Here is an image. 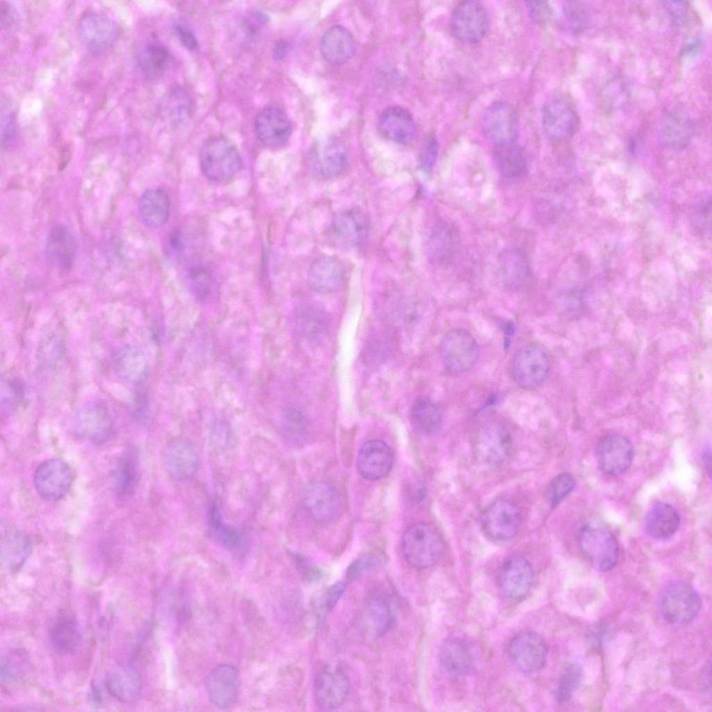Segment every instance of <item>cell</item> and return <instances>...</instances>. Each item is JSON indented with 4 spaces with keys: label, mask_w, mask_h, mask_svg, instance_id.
<instances>
[{
    "label": "cell",
    "mask_w": 712,
    "mask_h": 712,
    "mask_svg": "<svg viewBox=\"0 0 712 712\" xmlns=\"http://www.w3.org/2000/svg\"><path fill=\"white\" fill-rule=\"evenodd\" d=\"M542 122L547 135L555 140L572 137L579 126V117L572 103L566 97L554 96L544 104Z\"/></svg>",
    "instance_id": "obj_9"
},
{
    "label": "cell",
    "mask_w": 712,
    "mask_h": 712,
    "mask_svg": "<svg viewBox=\"0 0 712 712\" xmlns=\"http://www.w3.org/2000/svg\"><path fill=\"white\" fill-rule=\"evenodd\" d=\"M550 362L546 351L535 344L520 348L512 357L510 375L513 382L524 389H535L546 380Z\"/></svg>",
    "instance_id": "obj_5"
},
{
    "label": "cell",
    "mask_w": 712,
    "mask_h": 712,
    "mask_svg": "<svg viewBox=\"0 0 712 712\" xmlns=\"http://www.w3.org/2000/svg\"><path fill=\"white\" fill-rule=\"evenodd\" d=\"M663 7L672 22L677 27H685L691 21L690 6L686 1H665Z\"/></svg>",
    "instance_id": "obj_51"
},
{
    "label": "cell",
    "mask_w": 712,
    "mask_h": 712,
    "mask_svg": "<svg viewBox=\"0 0 712 712\" xmlns=\"http://www.w3.org/2000/svg\"><path fill=\"white\" fill-rule=\"evenodd\" d=\"M702 40L697 37L687 39L681 49V56H686L696 54L702 46Z\"/></svg>",
    "instance_id": "obj_60"
},
{
    "label": "cell",
    "mask_w": 712,
    "mask_h": 712,
    "mask_svg": "<svg viewBox=\"0 0 712 712\" xmlns=\"http://www.w3.org/2000/svg\"><path fill=\"white\" fill-rule=\"evenodd\" d=\"M404 558L411 566L424 569L436 564L441 558L444 544L437 531L426 523L408 527L401 540Z\"/></svg>",
    "instance_id": "obj_2"
},
{
    "label": "cell",
    "mask_w": 712,
    "mask_h": 712,
    "mask_svg": "<svg viewBox=\"0 0 712 712\" xmlns=\"http://www.w3.org/2000/svg\"><path fill=\"white\" fill-rule=\"evenodd\" d=\"M369 222L365 214L357 209L336 213L327 227V236L332 242L346 248L362 245L368 235Z\"/></svg>",
    "instance_id": "obj_15"
},
{
    "label": "cell",
    "mask_w": 712,
    "mask_h": 712,
    "mask_svg": "<svg viewBox=\"0 0 712 712\" xmlns=\"http://www.w3.org/2000/svg\"><path fill=\"white\" fill-rule=\"evenodd\" d=\"M380 134L395 143L407 145L416 134V127L411 114L405 108L391 106L380 114L378 121Z\"/></svg>",
    "instance_id": "obj_29"
},
{
    "label": "cell",
    "mask_w": 712,
    "mask_h": 712,
    "mask_svg": "<svg viewBox=\"0 0 712 712\" xmlns=\"http://www.w3.org/2000/svg\"><path fill=\"white\" fill-rule=\"evenodd\" d=\"M576 484L574 478L569 474H562L556 476L551 484V504L556 506L574 489Z\"/></svg>",
    "instance_id": "obj_52"
},
{
    "label": "cell",
    "mask_w": 712,
    "mask_h": 712,
    "mask_svg": "<svg viewBox=\"0 0 712 712\" xmlns=\"http://www.w3.org/2000/svg\"><path fill=\"white\" fill-rule=\"evenodd\" d=\"M512 436L502 422L490 421L478 431L474 442L476 458L482 464L494 466L503 462L512 447Z\"/></svg>",
    "instance_id": "obj_7"
},
{
    "label": "cell",
    "mask_w": 712,
    "mask_h": 712,
    "mask_svg": "<svg viewBox=\"0 0 712 712\" xmlns=\"http://www.w3.org/2000/svg\"><path fill=\"white\" fill-rule=\"evenodd\" d=\"M500 267L504 282L512 288L524 286L531 275L528 261L517 249H509L501 254Z\"/></svg>",
    "instance_id": "obj_40"
},
{
    "label": "cell",
    "mask_w": 712,
    "mask_h": 712,
    "mask_svg": "<svg viewBox=\"0 0 712 712\" xmlns=\"http://www.w3.org/2000/svg\"><path fill=\"white\" fill-rule=\"evenodd\" d=\"M304 507L308 515L318 522H329L335 519L341 509L340 497L337 490L324 481L315 482L306 489Z\"/></svg>",
    "instance_id": "obj_24"
},
{
    "label": "cell",
    "mask_w": 712,
    "mask_h": 712,
    "mask_svg": "<svg viewBox=\"0 0 712 712\" xmlns=\"http://www.w3.org/2000/svg\"><path fill=\"white\" fill-rule=\"evenodd\" d=\"M481 127L485 137L495 147L516 143L518 120L512 106L497 102L485 112Z\"/></svg>",
    "instance_id": "obj_12"
},
{
    "label": "cell",
    "mask_w": 712,
    "mask_h": 712,
    "mask_svg": "<svg viewBox=\"0 0 712 712\" xmlns=\"http://www.w3.org/2000/svg\"><path fill=\"white\" fill-rule=\"evenodd\" d=\"M440 356L447 371L453 373H465L478 362V344L467 330L454 329L443 337L440 344Z\"/></svg>",
    "instance_id": "obj_6"
},
{
    "label": "cell",
    "mask_w": 712,
    "mask_h": 712,
    "mask_svg": "<svg viewBox=\"0 0 712 712\" xmlns=\"http://www.w3.org/2000/svg\"><path fill=\"white\" fill-rule=\"evenodd\" d=\"M711 209L710 197H704L699 202L695 211V220L698 226L703 231H711Z\"/></svg>",
    "instance_id": "obj_56"
},
{
    "label": "cell",
    "mask_w": 712,
    "mask_h": 712,
    "mask_svg": "<svg viewBox=\"0 0 712 712\" xmlns=\"http://www.w3.org/2000/svg\"><path fill=\"white\" fill-rule=\"evenodd\" d=\"M439 150V144L436 138L429 136L424 142L419 155V163L421 169L430 172L436 161Z\"/></svg>",
    "instance_id": "obj_53"
},
{
    "label": "cell",
    "mask_w": 712,
    "mask_h": 712,
    "mask_svg": "<svg viewBox=\"0 0 712 712\" xmlns=\"http://www.w3.org/2000/svg\"><path fill=\"white\" fill-rule=\"evenodd\" d=\"M348 163L347 151L340 142L329 139L318 143L311 149L308 165L317 178L331 179L340 175Z\"/></svg>",
    "instance_id": "obj_18"
},
{
    "label": "cell",
    "mask_w": 712,
    "mask_h": 712,
    "mask_svg": "<svg viewBox=\"0 0 712 712\" xmlns=\"http://www.w3.org/2000/svg\"><path fill=\"white\" fill-rule=\"evenodd\" d=\"M350 681L344 671L338 667L327 666L316 674L313 686L316 705L322 710H332L341 706L346 699Z\"/></svg>",
    "instance_id": "obj_14"
},
{
    "label": "cell",
    "mask_w": 712,
    "mask_h": 712,
    "mask_svg": "<svg viewBox=\"0 0 712 712\" xmlns=\"http://www.w3.org/2000/svg\"><path fill=\"white\" fill-rule=\"evenodd\" d=\"M694 131L692 119L680 109H670L664 112L657 126V136L660 143L674 150H681L688 147Z\"/></svg>",
    "instance_id": "obj_22"
},
{
    "label": "cell",
    "mask_w": 712,
    "mask_h": 712,
    "mask_svg": "<svg viewBox=\"0 0 712 712\" xmlns=\"http://www.w3.org/2000/svg\"><path fill=\"white\" fill-rule=\"evenodd\" d=\"M519 508L508 500H496L483 513L482 528L485 535L495 541H505L513 537L521 524Z\"/></svg>",
    "instance_id": "obj_11"
},
{
    "label": "cell",
    "mask_w": 712,
    "mask_h": 712,
    "mask_svg": "<svg viewBox=\"0 0 712 712\" xmlns=\"http://www.w3.org/2000/svg\"><path fill=\"white\" fill-rule=\"evenodd\" d=\"M526 6L531 19L537 24H545L552 17V10L545 1H529Z\"/></svg>",
    "instance_id": "obj_55"
},
{
    "label": "cell",
    "mask_w": 712,
    "mask_h": 712,
    "mask_svg": "<svg viewBox=\"0 0 712 712\" xmlns=\"http://www.w3.org/2000/svg\"><path fill=\"white\" fill-rule=\"evenodd\" d=\"M710 663L709 661L708 665H706L703 670L700 677L701 688H703L705 690H707V685L710 686Z\"/></svg>",
    "instance_id": "obj_64"
},
{
    "label": "cell",
    "mask_w": 712,
    "mask_h": 712,
    "mask_svg": "<svg viewBox=\"0 0 712 712\" xmlns=\"http://www.w3.org/2000/svg\"><path fill=\"white\" fill-rule=\"evenodd\" d=\"M563 15L569 29L575 33L583 32L588 23V11L581 1H567L563 6Z\"/></svg>",
    "instance_id": "obj_47"
},
{
    "label": "cell",
    "mask_w": 712,
    "mask_h": 712,
    "mask_svg": "<svg viewBox=\"0 0 712 712\" xmlns=\"http://www.w3.org/2000/svg\"><path fill=\"white\" fill-rule=\"evenodd\" d=\"M254 130L261 144L269 148H277L288 141L292 128L286 114L281 108L271 106L257 114Z\"/></svg>",
    "instance_id": "obj_20"
},
{
    "label": "cell",
    "mask_w": 712,
    "mask_h": 712,
    "mask_svg": "<svg viewBox=\"0 0 712 712\" xmlns=\"http://www.w3.org/2000/svg\"><path fill=\"white\" fill-rule=\"evenodd\" d=\"M547 647L537 633L524 631L510 641L508 654L513 665L524 672L540 670L546 663Z\"/></svg>",
    "instance_id": "obj_16"
},
{
    "label": "cell",
    "mask_w": 712,
    "mask_h": 712,
    "mask_svg": "<svg viewBox=\"0 0 712 712\" xmlns=\"http://www.w3.org/2000/svg\"><path fill=\"white\" fill-rule=\"evenodd\" d=\"M658 606L663 617L670 624L683 626L698 615L702 600L697 590L681 580H672L660 591Z\"/></svg>",
    "instance_id": "obj_1"
},
{
    "label": "cell",
    "mask_w": 712,
    "mask_h": 712,
    "mask_svg": "<svg viewBox=\"0 0 712 712\" xmlns=\"http://www.w3.org/2000/svg\"><path fill=\"white\" fill-rule=\"evenodd\" d=\"M138 478V453L135 449H131L124 454L117 467L115 489L118 496L121 499L129 496L137 485Z\"/></svg>",
    "instance_id": "obj_43"
},
{
    "label": "cell",
    "mask_w": 712,
    "mask_h": 712,
    "mask_svg": "<svg viewBox=\"0 0 712 712\" xmlns=\"http://www.w3.org/2000/svg\"><path fill=\"white\" fill-rule=\"evenodd\" d=\"M137 63L144 75L150 79L161 78L172 61L168 49L162 44L151 41L142 44L137 50Z\"/></svg>",
    "instance_id": "obj_36"
},
{
    "label": "cell",
    "mask_w": 712,
    "mask_h": 712,
    "mask_svg": "<svg viewBox=\"0 0 712 712\" xmlns=\"http://www.w3.org/2000/svg\"><path fill=\"white\" fill-rule=\"evenodd\" d=\"M300 327L304 334L309 337L318 336L325 330V318L318 310L307 307L300 312Z\"/></svg>",
    "instance_id": "obj_49"
},
{
    "label": "cell",
    "mask_w": 712,
    "mask_h": 712,
    "mask_svg": "<svg viewBox=\"0 0 712 712\" xmlns=\"http://www.w3.org/2000/svg\"><path fill=\"white\" fill-rule=\"evenodd\" d=\"M489 17L485 8L476 1H463L453 10L450 29L453 35L465 43H475L485 35Z\"/></svg>",
    "instance_id": "obj_8"
},
{
    "label": "cell",
    "mask_w": 712,
    "mask_h": 712,
    "mask_svg": "<svg viewBox=\"0 0 712 712\" xmlns=\"http://www.w3.org/2000/svg\"><path fill=\"white\" fill-rule=\"evenodd\" d=\"M81 632L76 620L70 615H58L49 631V638L54 651L60 655L76 652L81 642Z\"/></svg>",
    "instance_id": "obj_33"
},
{
    "label": "cell",
    "mask_w": 712,
    "mask_h": 712,
    "mask_svg": "<svg viewBox=\"0 0 712 712\" xmlns=\"http://www.w3.org/2000/svg\"><path fill=\"white\" fill-rule=\"evenodd\" d=\"M177 35L181 43L188 50L194 51L197 47V42L194 35L185 27L178 25L176 27Z\"/></svg>",
    "instance_id": "obj_59"
},
{
    "label": "cell",
    "mask_w": 712,
    "mask_h": 712,
    "mask_svg": "<svg viewBox=\"0 0 712 712\" xmlns=\"http://www.w3.org/2000/svg\"><path fill=\"white\" fill-rule=\"evenodd\" d=\"M378 563V558L373 555L362 556L350 565L346 572V577L350 581L355 580L364 573L374 569Z\"/></svg>",
    "instance_id": "obj_54"
},
{
    "label": "cell",
    "mask_w": 712,
    "mask_h": 712,
    "mask_svg": "<svg viewBox=\"0 0 712 712\" xmlns=\"http://www.w3.org/2000/svg\"><path fill=\"white\" fill-rule=\"evenodd\" d=\"M16 110L13 104L1 99V140L2 145H8L15 137L17 131Z\"/></svg>",
    "instance_id": "obj_48"
},
{
    "label": "cell",
    "mask_w": 712,
    "mask_h": 712,
    "mask_svg": "<svg viewBox=\"0 0 712 712\" xmlns=\"http://www.w3.org/2000/svg\"><path fill=\"white\" fill-rule=\"evenodd\" d=\"M209 525L211 536L221 546L229 549H236L242 544L243 537L241 533L224 521L221 510L217 503H213L210 509Z\"/></svg>",
    "instance_id": "obj_44"
},
{
    "label": "cell",
    "mask_w": 712,
    "mask_h": 712,
    "mask_svg": "<svg viewBox=\"0 0 712 712\" xmlns=\"http://www.w3.org/2000/svg\"><path fill=\"white\" fill-rule=\"evenodd\" d=\"M355 43L350 33L339 25L328 29L321 40V51L323 58L332 64L347 61L354 54Z\"/></svg>",
    "instance_id": "obj_32"
},
{
    "label": "cell",
    "mask_w": 712,
    "mask_h": 712,
    "mask_svg": "<svg viewBox=\"0 0 712 712\" xmlns=\"http://www.w3.org/2000/svg\"><path fill=\"white\" fill-rule=\"evenodd\" d=\"M239 683L237 669L229 664L218 665L205 679V688L210 702L221 709L230 707L235 703Z\"/></svg>",
    "instance_id": "obj_21"
},
{
    "label": "cell",
    "mask_w": 712,
    "mask_h": 712,
    "mask_svg": "<svg viewBox=\"0 0 712 712\" xmlns=\"http://www.w3.org/2000/svg\"><path fill=\"white\" fill-rule=\"evenodd\" d=\"M677 510L666 503H657L648 510L645 517L647 533L654 538L663 540L673 535L679 527Z\"/></svg>",
    "instance_id": "obj_34"
},
{
    "label": "cell",
    "mask_w": 712,
    "mask_h": 712,
    "mask_svg": "<svg viewBox=\"0 0 712 712\" xmlns=\"http://www.w3.org/2000/svg\"><path fill=\"white\" fill-rule=\"evenodd\" d=\"M711 448H710V446H707V447L705 448L704 451H703V454H702V460H703L704 466L705 467L706 471H707L708 475L710 477L711 476Z\"/></svg>",
    "instance_id": "obj_63"
},
{
    "label": "cell",
    "mask_w": 712,
    "mask_h": 712,
    "mask_svg": "<svg viewBox=\"0 0 712 712\" xmlns=\"http://www.w3.org/2000/svg\"><path fill=\"white\" fill-rule=\"evenodd\" d=\"M138 212L147 226L156 228L163 225L167 222L170 213L168 195L161 188H154L147 190L139 200Z\"/></svg>",
    "instance_id": "obj_35"
},
{
    "label": "cell",
    "mask_w": 712,
    "mask_h": 712,
    "mask_svg": "<svg viewBox=\"0 0 712 712\" xmlns=\"http://www.w3.org/2000/svg\"><path fill=\"white\" fill-rule=\"evenodd\" d=\"M76 252V241L68 228L62 225L53 227L46 243V253L50 263L60 270H69L74 264Z\"/></svg>",
    "instance_id": "obj_31"
},
{
    "label": "cell",
    "mask_w": 712,
    "mask_h": 712,
    "mask_svg": "<svg viewBox=\"0 0 712 712\" xmlns=\"http://www.w3.org/2000/svg\"><path fill=\"white\" fill-rule=\"evenodd\" d=\"M494 157L499 172L505 178L515 180L526 174V154L516 143L495 147Z\"/></svg>",
    "instance_id": "obj_39"
},
{
    "label": "cell",
    "mask_w": 712,
    "mask_h": 712,
    "mask_svg": "<svg viewBox=\"0 0 712 712\" xmlns=\"http://www.w3.org/2000/svg\"><path fill=\"white\" fill-rule=\"evenodd\" d=\"M582 677L579 663L570 662L565 665L553 688V697L560 704L568 702L578 687Z\"/></svg>",
    "instance_id": "obj_45"
},
{
    "label": "cell",
    "mask_w": 712,
    "mask_h": 712,
    "mask_svg": "<svg viewBox=\"0 0 712 712\" xmlns=\"http://www.w3.org/2000/svg\"><path fill=\"white\" fill-rule=\"evenodd\" d=\"M200 163L204 175L215 182L232 179L241 170V155L232 142L224 136L208 138L200 151Z\"/></svg>",
    "instance_id": "obj_3"
},
{
    "label": "cell",
    "mask_w": 712,
    "mask_h": 712,
    "mask_svg": "<svg viewBox=\"0 0 712 712\" xmlns=\"http://www.w3.org/2000/svg\"><path fill=\"white\" fill-rule=\"evenodd\" d=\"M73 426L80 437L99 443L110 437L113 423L107 408L102 404L95 403L83 406L76 412Z\"/></svg>",
    "instance_id": "obj_23"
},
{
    "label": "cell",
    "mask_w": 712,
    "mask_h": 712,
    "mask_svg": "<svg viewBox=\"0 0 712 712\" xmlns=\"http://www.w3.org/2000/svg\"><path fill=\"white\" fill-rule=\"evenodd\" d=\"M19 654H11L1 660V679L5 683H11L19 679L24 670V658Z\"/></svg>",
    "instance_id": "obj_50"
},
{
    "label": "cell",
    "mask_w": 712,
    "mask_h": 712,
    "mask_svg": "<svg viewBox=\"0 0 712 712\" xmlns=\"http://www.w3.org/2000/svg\"><path fill=\"white\" fill-rule=\"evenodd\" d=\"M189 288L200 301L207 300L212 294L213 278L210 272L204 267L195 266L189 269L187 275Z\"/></svg>",
    "instance_id": "obj_46"
},
{
    "label": "cell",
    "mask_w": 712,
    "mask_h": 712,
    "mask_svg": "<svg viewBox=\"0 0 712 712\" xmlns=\"http://www.w3.org/2000/svg\"><path fill=\"white\" fill-rule=\"evenodd\" d=\"M599 469L609 475H618L624 472L633 459V447L626 437L609 435L597 444L595 451Z\"/></svg>",
    "instance_id": "obj_19"
},
{
    "label": "cell",
    "mask_w": 712,
    "mask_h": 712,
    "mask_svg": "<svg viewBox=\"0 0 712 712\" xmlns=\"http://www.w3.org/2000/svg\"><path fill=\"white\" fill-rule=\"evenodd\" d=\"M0 535L2 563L10 571H17L32 551L31 542L21 529L6 522L1 524Z\"/></svg>",
    "instance_id": "obj_27"
},
{
    "label": "cell",
    "mask_w": 712,
    "mask_h": 712,
    "mask_svg": "<svg viewBox=\"0 0 712 712\" xmlns=\"http://www.w3.org/2000/svg\"><path fill=\"white\" fill-rule=\"evenodd\" d=\"M410 419L415 430L426 435L436 432L442 424L439 407L426 397H419L414 400L410 409Z\"/></svg>",
    "instance_id": "obj_42"
},
{
    "label": "cell",
    "mask_w": 712,
    "mask_h": 712,
    "mask_svg": "<svg viewBox=\"0 0 712 712\" xmlns=\"http://www.w3.org/2000/svg\"><path fill=\"white\" fill-rule=\"evenodd\" d=\"M113 366L117 373L128 381L140 382L147 373V362L143 353L134 346H124L113 355Z\"/></svg>",
    "instance_id": "obj_37"
},
{
    "label": "cell",
    "mask_w": 712,
    "mask_h": 712,
    "mask_svg": "<svg viewBox=\"0 0 712 712\" xmlns=\"http://www.w3.org/2000/svg\"><path fill=\"white\" fill-rule=\"evenodd\" d=\"M393 462L391 448L382 441L371 440L361 447L357 458V469L364 478L375 480L388 474Z\"/></svg>",
    "instance_id": "obj_26"
},
{
    "label": "cell",
    "mask_w": 712,
    "mask_h": 712,
    "mask_svg": "<svg viewBox=\"0 0 712 712\" xmlns=\"http://www.w3.org/2000/svg\"><path fill=\"white\" fill-rule=\"evenodd\" d=\"M73 481L70 466L60 459H49L35 469L33 484L38 494L44 499L56 501L63 497Z\"/></svg>",
    "instance_id": "obj_13"
},
{
    "label": "cell",
    "mask_w": 712,
    "mask_h": 712,
    "mask_svg": "<svg viewBox=\"0 0 712 712\" xmlns=\"http://www.w3.org/2000/svg\"><path fill=\"white\" fill-rule=\"evenodd\" d=\"M578 543L583 555L597 571L606 572L616 565L618 544L608 530L599 526L586 525L579 532Z\"/></svg>",
    "instance_id": "obj_4"
},
{
    "label": "cell",
    "mask_w": 712,
    "mask_h": 712,
    "mask_svg": "<svg viewBox=\"0 0 712 712\" xmlns=\"http://www.w3.org/2000/svg\"><path fill=\"white\" fill-rule=\"evenodd\" d=\"M13 10L7 2H1V26L2 29L8 28L12 25L15 19Z\"/></svg>",
    "instance_id": "obj_61"
},
{
    "label": "cell",
    "mask_w": 712,
    "mask_h": 712,
    "mask_svg": "<svg viewBox=\"0 0 712 712\" xmlns=\"http://www.w3.org/2000/svg\"><path fill=\"white\" fill-rule=\"evenodd\" d=\"M534 581L531 563L519 555L506 558L501 565L497 583L503 594L515 600L524 598L530 591Z\"/></svg>",
    "instance_id": "obj_17"
},
{
    "label": "cell",
    "mask_w": 712,
    "mask_h": 712,
    "mask_svg": "<svg viewBox=\"0 0 712 712\" xmlns=\"http://www.w3.org/2000/svg\"><path fill=\"white\" fill-rule=\"evenodd\" d=\"M364 617L366 626L372 635L385 634L393 622V613L387 598L380 593L371 595L365 604Z\"/></svg>",
    "instance_id": "obj_38"
},
{
    "label": "cell",
    "mask_w": 712,
    "mask_h": 712,
    "mask_svg": "<svg viewBox=\"0 0 712 712\" xmlns=\"http://www.w3.org/2000/svg\"><path fill=\"white\" fill-rule=\"evenodd\" d=\"M107 692L122 703H131L138 697L142 688V678L132 665L121 663L112 667L104 681Z\"/></svg>",
    "instance_id": "obj_28"
},
{
    "label": "cell",
    "mask_w": 712,
    "mask_h": 712,
    "mask_svg": "<svg viewBox=\"0 0 712 712\" xmlns=\"http://www.w3.org/2000/svg\"><path fill=\"white\" fill-rule=\"evenodd\" d=\"M440 661L448 672L455 675L467 673L471 665V655L467 645L458 638H449L440 649Z\"/></svg>",
    "instance_id": "obj_41"
},
{
    "label": "cell",
    "mask_w": 712,
    "mask_h": 712,
    "mask_svg": "<svg viewBox=\"0 0 712 712\" xmlns=\"http://www.w3.org/2000/svg\"><path fill=\"white\" fill-rule=\"evenodd\" d=\"M79 35L86 49L100 54L108 49L116 41L119 31L116 22L99 11H88L80 18Z\"/></svg>",
    "instance_id": "obj_10"
},
{
    "label": "cell",
    "mask_w": 712,
    "mask_h": 712,
    "mask_svg": "<svg viewBox=\"0 0 712 712\" xmlns=\"http://www.w3.org/2000/svg\"><path fill=\"white\" fill-rule=\"evenodd\" d=\"M288 50V44L283 40L278 41L273 49V56L277 59L283 58Z\"/></svg>",
    "instance_id": "obj_62"
},
{
    "label": "cell",
    "mask_w": 712,
    "mask_h": 712,
    "mask_svg": "<svg viewBox=\"0 0 712 712\" xmlns=\"http://www.w3.org/2000/svg\"><path fill=\"white\" fill-rule=\"evenodd\" d=\"M345 590V585L343 582L339 581L330 586L323 596V606L325 611L331 610Z\"/></svg>",
    "instance_id": "obj_57"
},
{
    "label": "cell",
    "mask_w": 712,
    "mask_h": 712,
    "mask_svg": "<svg viewBox=\"0 0 712 712\" xmlns=\"http://www.w3.org/2000/svg\"><path fill=\"white\" fill-rule=\"evenodd\" d=\"M199 455L189 442L179 439L170 443L163 454V466L167 474L177 481H186L196 474Z\"/></svg>",
    "instance_id": "obj_25"
},
{
    "label": "cell",
    "mask_w": 712,
    "mask_h": 712,
    "mask_svg": "<svg viewBox=\"0 0 712 712\" xmlns=\"http://www.w3.org/2000/svg\"><path fill=\"white\" fill-rule=\"evenodd\" d=\"M344 267L336 257L321 256L310 265L307 280L312 289L320 293H330L337 289L342 282Z\"/></svg>",
    "instance_id": "obj_30"
},
{
    "label": "cell",
    "mask_w": 712,
    "mask_h": 712,
    "mask_svg": "<svg viewBox=\"0 0 712 712\" xmlns=\"http://www.w3.org/2000/svg\"><path fill=\"white\" fill-rule=\"evenodd\" d=\"M620 81L612 80L605 87L606 98H609L613 106H620L624 99L626 91Z\"/></svg>",
    "instance_id": "obj_58"
}]
</instances>
